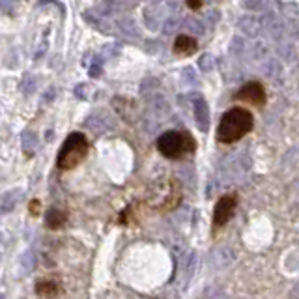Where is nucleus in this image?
I'll return each mask as SVG.
<instances>
[{
    "label": "nucleus",
    "mask_w": 299,
    "mask_h": 299,
    "mask_svg": "<svg viewBox=\"0 0 299 299\" xmlns=\"http://www.w3.org/2000/svg\"><path fill=\"white\" fill-rule=\"evenodd\" d=\"M255 125V118L247 109L234 107V109L226 110L219 122L217 127V141L223 144H232L243 139Z\"/></svg>",
    "instance_id": "1"
},
{
    "label": "nucleus",
    "mask_w": 299,
    "mask_h": 299,
    "mask_svg": "<svg viewBox=\"0 0 299 299\" xmlns=\"http://www.w3.org/2000/svg\"><path fill=\"white\" fill-rule=\"evenodd\" d=\"M88 150H90V144H88L86 136L82 135V133H71L64 141V144H62L58 152V157H56L58 169L60 170L75 169L77 165H81L82 159L86 157Z\"/></svg>",
    "instance_id": "2"
},
{
    "label": "nucleus",
    "mask_w": 299,
    "mask_h": 299,
    "mask_svg": "<svg viewBox=\"0 0 299 299\" xmlns=\"http://www.w3.org/2000/svg\"><path fill=\"white\" fill-rule=\"evenodd\" d=\"M195 141L189 133L181 131H167L157 139V150L169 159H179L183 153L195 152Z\"/></svg>",
    "instance_id": "3"
},
{
    "label": "nucleus",
    "mask_w": 299,
    "mask_h": 299,
    "mask_svg": "<svg viewBox=\"0 0 299 299\" xmlns=\"http://www.w3.org/2000/svg\"><path fill=\"white\" fill-rule=\"evenodd\" d=\"M236 206H238V198H236V195L221 196L219 202L215 204V212H213V224H215V226H224V224L232 219V215H234Z\"/></svg>",
    "instance_id": "4"
},
{
    "label": "nucleus",
    "mask_w": 299,
    "mask_h": 299,
    "mask_svg": "<svg viewBox=\"0 0 299 299\" xmlns=\"http://www.w3.org/2000/svg\"><path fill=\"white\" fill-rule=\"evenodd\" d=\"M234 99L249 101V103L262 107V105L266 103V90H264V86H262L258 81H250V82H247V84H243V86L234 94Z\"/></svg>",
    "instance_id": "5"
},
{
    "label": "nucleus",
    "mask_w": 299,
    "mask_h": 299,
    "mask_svg": "<svg viewBox=\"0 0 299 299\" xmlns=\"http://www.w3.org/2000/svg\"><path fill=\"white\" fill-rule=\"evenodd\" d=\"M193 112H195V122L198 125V129L206 133L210 129V107H208L206 99L202 96H196L193 99Z\"/></svg>",
    "instance_id": "6"
},
{
    "label": "nucleus",
    "mask_w": 299,
    "mask_h": 299,
    "mask_svg": "<svg viewBox=\"0 0 299 299\" xmlns=\"http://www.w3.org/2000/svg\"><path fill=\"white\" fill-rule=\"evenodd\" d=\"M198 49V43L193 36H178L174 41V53L181 56H191L195 55Z\"/></svg>",
    "instance_id": "7"
},
{
    "label": "nucleus",
    "mask_w": 299,
    "mask_h": 299,
    "mask_svg": "<svg viewBox=\"0 0 299 299\" xmlns=\"http://www.w3.org/2000/svg\"><path fill=\"white\" fill-rule=\"evenodd\" d=\"M262 21L258 17H241L239 19V30L249 36V38H258L262 34Z\"/></svg>",
    "instance_id": "8"
},
{
    "label": "nucleus",
    "mask_w": 299,
    "mask_h": 299,
    "mask_svg": "<svg viewBox=\"0 0 299 299\" xmlns=\"http://www.w3.org/2000/svg\"><path fill=\"white\" fill-rule=\"evenodd\" d=\"M22 198V191L19 189H13V191H8V193H4L2 195V200H0V210H2V213H8L11 212L13 208L17 206V202Z\"/></svg>",
    "instance_id": "9"
},
{
    "label": "nucleus",
    "mask_w": 299,
    "mask_h": 299,
    "mask_svg": "<svg viewBox=\"0 0 299 299\" xmlns=\"http://www.w3.org/2000/svg\"><path fill=\"white\" fill-rule=\"evenodd\" d=\"M65 219H67V215H65L64 212L56 210V208H51L49 212L45 213V224H47L51 230L60 228V226L65 223Z\"/></svg>",
    "instance_id": "10"
},
{
    "label": "nucleus",
    "mask_w": 299,
    "mask_h": 299,
    "mask_svg": "<svg viewBox=\"0 0 299 299\" xmlns=\"http://www.w3.org/2000/svg\"><path fill=\"white\" fill-rule=\"evenodd\" d=\"M21 144H22V152L27 153L28 157L36 153V148H38V136L34 131H22L21 135Z\"/></svg>",
    "instance_id": "11"
},
{
    "label": "nucleus",
    "mask_w": 299,
    "mask_h": 299,
    "mask_svg": "<svg viewBox=\"0 0 299 299\" xmlns=\"http://www.w3.org/2000/svg\"><path fill=\"white\" fill-rule=\"evenodd\" d=\"M86 125L90 127V129L96 131V133H99V131L110 129V127H112V122L101 114H92L90 118H86Z\"/></svg>",
    "instance_id": "12"
},
{
    "label": "nucleus",
    "mask_w": 299,
    "mask_h": 299,
    "mask_svg": "<svg viewBox=\"0 0 299 299\" xmlns=\"http://www.w3.org/2000/svg\"><path fill=\"white\" fill-rule=\"evenodd\" d=\"M118 25H120V30H122V36H124V38L141 39V34H139V30H136L135 21H131V19H122Z\"/></svg>",
    "instance_id": "13"
},
{
    "label": "nucleus",
    "mask_w": 299,
    "mask_h": 299,
    "mask_svg": "<svg viewBox=\"0 0 299 299\" xmlns=\"http://www.w3.org/2000/svg\"><path fill=\"white\" fill-rule=\"evenodd\" d=\"M56 290H58V284L51 283V281H39L38 286H36V292L39 295H51V294H56Z\"/></svg>",
    "instance_id": "14"
},
{
    "label": "nucleus",
    "mask_w": 299,
    "mask_h": 299,
    "mask_svg": "<svg viewBox=\"0 0 299 299\" xmlns=\"http://www.w3.org/2000/svg\"><path fill=\"white\" fill-rule=\"evenodd\" d=\"M163 25H165V27H163V32L165 34H174L176 28L179 27V17H178V13H172V15L167 17Z\"/></svg>",
    "instance_id": "15"
},
{
    "label": "nucleus",
    "mask_w": 299,
    "mask_h": 299,
    "mask_svg": "<svg viewBox=\"0 0 299 299\" xmlns=\"http://www.w3.org/2000/svg\"><path fill=\"white\" fill-rule=\"evenodd\" d=\"M183 27H187L191 32H195L196 36H200V34L204 32V27H202V22L198 21V19H187Z\"/></svg>",
    "instance_id": "16"
},
{
    "label": "nucleus",
    "mask_w": 299,
    "mask_h": 299,
    "mask_svg": "<svg viewBox=\"0 0 299 299\" xmlns=\"http://www.w3.org/2000/svg\"><path fill=\"white\" fill-rule=\"evenodd\" d=\"M88 75L92 77V79H98L101 75V58H94V62L88 67Z\"/></svg>",
    "instance_id": "17"
},
{
    "label": "nucleus",
    "mask_w": 299,
    "mask_h": 299,
    "mask_svg": "<svg viewBox=\"0 0 299 299\" xmlns=\"http://www.w3.org/2000/svg\"><path fill=\"white\" fill-rule=\"evenodd\" d=\"M198 65H200V70L210 71V70H213V67H215V60H213L212 55H204L200 58V62H198Z\"/></svg>",
    "instance_id": "18"
},
{
    "label": "nucleus",
    "mask_w": 299,
    "mask_h": 299,
    "mask_svg": "<svg viewBox=\"0 0 299 299\" xmlns=\"http://www.w3.org/2000/svg\"><path fill=\"white\" fill-rule=\"evenodd\" d=\"M139 0H116L114 8L116 10H129V8H133V6L136 4Z\"/></svg>",
    "instance_id": "19"
},
{
    "label": "nucleus",
    "mask_w": 299,
    "mask_h": 299,
    "mask_svg": "<svg viewBox=\"0 0 299 299\" xmlns=\"http://www.w3.org/2000/svg\"><path fill=\"white\" fill-rule=\"evenodd\" d=\"M241 4H243L247 10H258L262 6V0H241Z\"/></svg>",
    "instance_id": "20"
},
{
    "label": "nucleus",
    "mask_w": 299,
    "mask_h": 299,
    "mask_svg": "<svg viewBox=\"0 0 299 299\" xmlns=\"http://www.w3.org/2000/svg\"><path fill=\"white\" fill-rule=\"evenodd\" d=\"M187 2V6H189L191 10H198L202 6V0H185Z\"/></svg>",
    "instance_id": "21"
},
{
    "label": "nucleus",
    "mask_w": 299,
    "mask_h": 299,
    "mask_svg": "<svg viewBox=\"0 0 299 299\" xmlns=\"http://www.w3.org/2000/svg\"><path fill=\"white\" fill-rule=\"evenodd\" d=\"M15 4H17L15 0H11V2L10 0H2V6H4L6 11H10V8H15Z\"/></svg>",
    "instance_id": "22"
}]
</instances>
